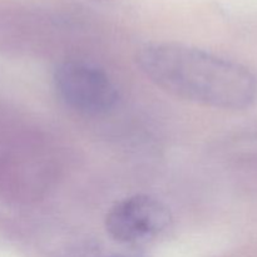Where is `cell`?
<instances>
[{
    "label": "cell",
    "instance_id": "1",
    "mask_svg": "<svg viewBox=\"0 0 257 257\" xmlns=\"http://www.w3.org/2000/svg\"><path fill=\"white\" fill-rule=\"evenodd\" d=\"M143 74L188 102L241 110L257 99V78L245 65L180 43H148L137 52Z\"/></svg>",
    "mask_w": 257,
    "mask_h": 257
},
{
    "label": "cell",
    "instance_id": "2",
    "mask_svg": "<svg viewBox=\"0 0 257 257\" xmlns=\"http://www.w3.org/2000/svg\"><path fill=\"white\" fill-rule=\"evenodd\" d=\"M55 92L69 108L85 115H102L112 110L119 92L107 72L83 60H65L55 68Z\"/></svg>",
    "mask_w": 257,
    "mask_h": 257
},
{
    "label": "cell",
    "instance_id": "3",
    "mask_svg": "<svg viewBox=\"0 0 257 257\" xmlns=\"http://www.w3.org/2000/svg\"><path fill=\"white\" fill-rule=\"evenodd\" d=\"M167 206L148 195H133L118 201L105 217V228L120 243H141L157 237L171 225Z\"/></svg>",
    "mask_w": 257,
    "mask_h": 257
},
{
    "label": "cell",
    "instance_id": "4",
    "mask_svg": "<svg viewBox=\"0 0 257 257\" xmlns=\"http://www.w3.org/2000/svg\"><path fill=\"white\" fill-rule=\"evenodd\" d=\"M104 257H137V256H125V255H114V256H104Z\"/></svg>",
    "mask_w": 257,
    "mask_h": 257
}]
</instances>
